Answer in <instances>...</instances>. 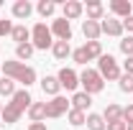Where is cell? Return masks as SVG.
<instances>
[{"mask_svg": "<svg viewBox=\"0 0 133 130\" xmlns=\"http://www.w3.org/2000/svg\"><path fill=\"white\" fill-rule=\"evenodd\" d=\"M31 105H33V99H31V95H28V89H18L16 95H13V99L3 107V122H5V125L18 122V117L26 112Z\"/></svg>", "mask_w": 133, "mask_h": 130, "instance_id": "obj_1", "label": "cell"}, {"mask_svg": "<svg viewBox=\"0 0 133 130\" xmlns=\"http://www.w3.org/2000/svg\"><path fill=\"white\" fill-rule=\"evenodd\" d=\"M3 74L8 77V79L13 82H23L26 87H31L33 82H36V71H33L31 66H26L23 61H3Z\"/></svg>", "mask_w": 133, "mask_h": 130, "instance_id": "obj_2", "label": "cell"}, {"mask_svg": "<svg viewBox=\"0 0 133 130\" xmlns=\"http://www.w3.org/2000/svg\"><path fill=\"white\" fill-rule=\"evenodd\" d=\"M79 82H82L87 95H97V92H102V87H105V79L100 77V71H95V69H84Z\"/></svg>", "mask_w": 133, "mask_h": 130, "instance_id": "obj_3", "label": "cell"}, {"mask_svg": "<svg viewBox=\"0 0 133 130\" xmlns=\"http://www.w3.org/2000/svg\"><path fill=\"white\" fill-rule=\"evenodd\" d=\"M31 38H33V49H49V46H54L51 28H46V23H36L33 31H31Z\"/></svg>", "mask_w": 133, "mask_h": 130, "instance_id": "obj_4", "label": "cell"}, {"mask_svg": "<svg viewBox=\"0 0 133 130\" xmlns=\"http://www.w3.org/2000/svg\"><path fill=\"white\" fill-rule=\"evenodd\" d=\"M100 77L108 79V82L120 79V69H118L115 59H113L110 54H102V56H100Z\"/></svg>", "mask_w": 133, "mask_h": 130, "instance_id": "obj_5", "label": "cell"}, {"mask_svg": "<svg viewBox=\"0 0 133 130\" xmlns=\"http://www.w3.org/2000/svg\"><path fill=\"white\" fill-rule=\"evenodd\" d=\"M64 112H69L66 97H59V95H56L51 102H46V117H62Z\"/></svg>", "mask_w": 133, "mask_h": 130, "instance_id": "obj_6", "label": "cell"}, {"mask_svg": "<svg viewBox=\"0 0 133 130\" xmlns=\"http://www.w3.org/2000/svg\"><path fill=\"white\" fill-rule=\"evenodd\" d=\"M51 36H56L59 41H69V38H72V26H69V20H66V18L54 20V26H51Z\"/></svg>", "mask_w": 133, "mask_h": 130, "instance_id": "obj_7", "label": "cell"}, {"mask_svg": "<svg viewBox=\"0 0 133 130\" xmlns=\"http://www.w3.org/2000/svg\"><path fill=\"white\" fill-rule=\"evenodd\" d=\"M56 79H59V84H62L64 89H69V92H72V89H77V84H79L77 71H74V69H66V66L59 71V77H56Z\"/></svg>", "mask_w": 133, "mask_h": 130, "instance_id": "obj_8", "label": "cell"}, {"mask_svg": "<svg viewBox=\"0 0 133 130\" xmlns=\"http://www.w3.org/2000/svg\"><path fill=\"white\" fill-rule=\"evenodd\" d=\"M100 31L108 33V36H120V33H123V23L115 20V18H108V20L100 23Z\"/></svg>", "mask_w": 133, "mask_h": 130, "instance_id": "obj_9", "label": "cell"}, {"mask_svg": "<svg viewBox=\"0 0 133 130\" xmlns=\"http://www.w3.org/2000/svg\"><path fill=\"white\" fill-rule=\"evenodd\" d=\"M82 3H77V0H66L64 3V18L66 20H74V18H79L82 16Z\"/></svg>", "mask_w": 133, "mask_h": 130, "instance_id": "obj_10", "label": "cell"}, {"mask_svg": "<svg viewBox=\"0 0 133 130\" xmlns=\"http://www.w3.org/2000/svg\"><path fill=\"white\" fill-rule=\"evenodd\" d=\"M82 33H84L87 41H97V36L102 31H100V23H97V20H84V23H82Z\"/></svg>", "mask_w": 133, "mask_h": 130, "instance_id": "obj_11", "label": "cell"}, {"mask_svg": "<svg viewBox=\"0 0 133 130\" xmlns=\"http://www.w3.org/2000/svg\"><path fill=\"white\" fill-rule=\"evenodd\" d=\"M110 10H113L115 16H120V18H128L133 8H131L128 0H113V3H110Z\"/></svg>", "mask_w": 133, "mask_h": 130, "instance_id": "obj_12", "label": "cell"}, {"mask_svg": "<svg viewBox=\"0 0 133 130\" xmlns=\"http://www.w3.org/2000/svg\"><path fill=\"white\" fill-rule=\"evenodd\" d=\"M28 117H31L33 122H41L46 117V102H33L31 107H28Z\"/></svg>", "mask_w": 133, "mask_h": 130, "instance_id": "obj_13", "label": "cell"}, {"mask_svg": "<svg viewBox=\"0 0 133 130\" xmlns=\"http://www.w3.org/2000/svg\"><path fill=\"white\" fill-rule=\"evenodd\" d=\"M41 89H44L46 95H54V97H56V92L62 89V84H59L56 77H44V79H41Z\"/></svg>", "mask_w": 133, "mask_h": 130, "instance_id": "obj_14", "label": "cell"}, {"mask_svg": "<svg viewBox=\"0 0 133 130\" xmlns=\"http://www.w3.org/2000/svg\"><path fill=\"white\" fill-rule=\"evenodd\" d=\"M72 105H74V110H82V112H84V110L92 105V97H90L87 92H77V95L72 97Z\"/></svg>", "mask_w": 133, "mask_h": 130, "instance_id": "obj_15", "label": "cell"}, {"mask_svg": "<svg viewBox=\"0 0 133 130\" xmlns=\"http://www.w3.org/2000/svg\"><path fill=\"white\" fill-rule=\"evenodd\" d=\"M31 10H33V5L28 3V0H18L16 5H13V16L16 18H28Z\"/></svg>", "mask_w": 133, "mask_h": 130, "instance_id": "obj_16", "label": "cell"}, {"mask_svg": "<svg viewBox=\"0 0 133 130\" xmlns=\"http://www.w3.org/2000/svg\"><path fill=\"white\" fill-rule=\"evenodd\" d=\"M10 36H13V41H18V46H21V44H28V38H31V31H28L26 26H13Z\"/></svg>", "mask_w": 133, "mask_h": 130, "instance_id": "obj_17", "label": "cell"}, {"mask_svg": "<svg viewBox=\"0 0 133 130\" xmlns=\"http://www.w3.org/2000/svg\"><path fill=\"white\" fill-rule=\"evenodd\" d=\"M51 51H54V56H56V59H66V56L72 54V46H69V41H54Z\"/></svg>", "mask_w": 133, "mask_h": 130, "instance_id": "obj_18", "label": "cell"}, {"mask_svg": "<svg viewBox=\"0 0 133 130\" xmlns=\"http://www.w3.org/2000/svg\"><path fill=\"white\" fill-rule=\"evenodd\" d=\"M102 120H108V122L123 120V110H120L118 105H108V107H105V112H102Z\"/></svg>", "mask_w": 133, "mask_h": 130, "instance_id": "obj_19", "label": "cell"}, {"mask_svg": "<svg viewBox=\"0 0 133 130\" xmlns=\"http://www.w3.org/2000/svg\"><path fill=\"white\" fill-rule=\"evenodd\" d=\"M82 49H84V54H87V59H100V56H102V46H100V41H87Z\"/></svg>", "mask_w": 133, "mask_h": 130, "instance_id": "obj_20", "label": "cell"}, {"mask_svg": "<svg viewBox=\"0 0 133 130\" xmlns=\"http://www.w3.org/2000/svg\"><path fill=\"white\" fill-rule=\"evenodd\" d=\"M87 20H102V3H87Z\"/></svg>", "mask_w": 133, "mask_h": 130, "instance_id": "obj_21", "label": "cell"}, {"mask_svg": "<svg viewBox=\"0 0 133 130\" xmlns=\"http://www.w3.org/2000/svg\"><path fill=\"white\" fill-rule=\"evenodd\" d=\"M0 95H5V97H13V95H16V84H13V79H8V77L0 79Z\"/></svg>", "mask_w": 133, "mask_h": 130, "instance_id": "obj_22", "label": "cell"}, {"mask_svg": "<svg viewBox=\"0 0 133 130\" xmlns=\"http://www.w3.org/2000/svg\"><path fill=\"white\" fill-rule=\"evenodd\" d=\"M87 128H90V130H105L102 115H87Z\"/></svg>", "mask_w": 133, "mask_h": 130, "instance_id": "obj_23", "label": "cell"}, {"mask_svg": "<svg viewBox=\"0 0 133 130\" xmlns=\"http://www.w3.org/2000/svg\"><path fill=\"white\" fill-rule=\"evenodd\" d=\"M36 10H38V13H41V16L46 18V16H51V13H54V10H56V3H51V0H41V3H38V8H36Z\"/></svg>", "mask_w": 133, "mask_h": 130, "instance_id": "obj_24", "label": "cell"}, {"mask_svg": "<svg viewBox=\"0 0 133 130\" xmlns=\"http://www.w3.org/2000/svg\"><path fill=\"white\" fill-rule=\"evenodd\" d=\"M69 122L77 128V125H84V122H87V117H84L82 110H69Z\"/></svg>", "mask_w": 133, "mask_h": 130, "instance_id": "obj_25", "label": "cell"}, {"mask_svg": "<svg viewBox=\"0 0 133 130\" xmlns=\"http://www.w3.org/2000/svg\"><path fill=\"white\" fill-rule=\"evenodd\" d=\"M31 54H33V44H21V46L16 49L18 59H31Z\"/></svg>", "mask_w": 133, "mask_h": 130, "instance_id": "obj_26", "label": "cell"}, {"mask_svg": "<svg viewBox=\"0 0 133 130\" xmlns=\"http://www.w3.org/2000/svg\"><path fill=\"white\" fill-rule=\"evenodd\" d=\"M120 89H123V92H133V77L131 74H120Z\"/></svg>", "mask_w": 133, "mask_h": 130, "instance_id": "obj_27", "label": "cell"}, {"mask_svg": "<svg viewBox=\"0 0 133 130\" xmlns=\"http://www.w3.org/2000/svg\"><path fill=\"white\" fill-rule=\"evenodd\" d=\"M120 51H123L125 56H133V36H125V38L120 41Z\"/></svg>", "mask_w": 133, "mask_h": 130, "instance_id": "obj_28", "label": "cell"}, {"mask_svg": "<svg viewBox=\"0 0 133 130\" xmlns=\"http://www.w3.org/2000/svg\"><path fill=\"white\" fill-rule=\"evenodd\" d=\"M72 56H74V61H77V64H87V61H90V59H87V54H84V49H77Z\"/></svg>", "mask_w": 133, "mask_h": 130, "instance_id": "obj_29", "label": "cell"}, {"mask_svg": "<svg viewBox=\"0 0 133 130\" xmlns=\"http://www.w3.org/2000/svg\"><path fill=\"white\" fill-rule=\"evenodd\" d=\"M13 31V23L10 20H5V18H0V36H5V33Z\"/></svg>", "mask_w": 133, "mask_h": 130, "instance_id": "obj_30", "label": "cell"}, {"mask_svg": "<svg viewBox=\"0 0 133 130\" xmlns=\"http://www.w3.org/2000/svg\"><path fill=\"white\" fill-rule=\"evenodd\" d=\"M123 122H125V125H128V122H133V105L123 107Z\"/></svg>", "mask_w": 133, "mask_h": 130, "instance_id": "obj_31", "label": "cell"}, {"mask_svg": "<svg viewBox=\"0 0 133 130\" xmlns=\"http://www.w3.org/2000/svg\"><path fill=\"white\" fill-rule=\"evenodd\" d=\"M105 128H108V130H125V122H123V120H115V122H105Z\"/></svg>", "mask_w": 133, "mask_h": 130, "instance_id": "obj_32", "label": "cell"}, {"mask_svg": "<svg viewBox=\"0 0 133 130\" xmlns=\"http://www.w3.org/2000/svg\"><path fill=\"white\" fill-rule=\"evenodd\" d=\"M120 23H123V28H128V31L133 33V16H128V18H123V20H120Z\"/></svg>", "mask_w": 133, "mask_h": 130, "instance_id": "obj_33", "label": "cell"}, {"mask_svg": "<svg viewBox=\"0 0 133 130\" xmlns=\"http://www.w3.org/2000/svg\"><path fill=\"white\" fill-rule=\"evenodd\" d=\"M125 74L133 77V56H128V61H125Z\"/></svg>", "mask_w": 133, "mask_h": 130, "instance_id": "obj_34", "label": "cell"}, {"mask_svg": "<svg viewBox=\"0 0 133 130\" xmlns=\"http://www.w3.org/2000/svg\"><path fill=\"white\" fill-rule=\"evenodd\" d=\"M28 130H46V125H44V122H31Z\"/></svg>", "mask_w": 133, "mask_h": 130, "instance_id": "obj_35", "label": "cell"}, {"mask_svg": "<svg viewBox=\"0 0 133 130\" xmlns=\"http://www.w3.org/2000/svg\"><path fill=\"white\" fill-rule=\"evenodd\" d=\"M125 130H133V122H128V125H125Z\"/></svg>", "mask_w": 133, "mask_h": 130, "instance_id": "obj_36", "label": "cell"}, {"mask_svg": "<svg viewBox=\"0 0 133 130\" xmlns=\"http://www.w3.org/2000/svg\"><path fill=\"white\" fill-rule=\"evenodd\" d=\"M0 115H3V105H0Z\"/></svg>", "mask_w": 133, "mask_h": 130, "instance_id": "obj_37", "label": "cell"}, {"mask_svg": "<svg viewBox=\"0 0 133 130\" xmlns=\"http://www.w3.org/2000/svg\"><path fill=\"white\" fill-rule=\"evenodd\" d=\"M0 125H3V122H0Z\"/></svg>", "mask_w": 133, "mask_h": 130, "instance_id": "obj_38", "label": "cell"}]
</instances>
